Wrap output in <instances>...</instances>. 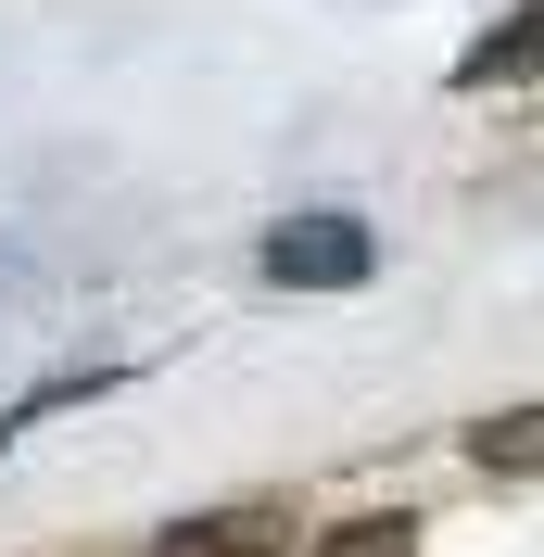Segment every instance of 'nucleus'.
Returning a JSON list of instances; mask_svg holds the SVG:
<instances>
[{"mask_svg": "<svg viewBox=\"0 0 544 557\" xmlns=\"http://www.w3.org/2000/svg\"><path fill=\"white\" fill-rule=\"evenodd\" d=\"M368 267H380L368 215H279L267 228V278L279 292H355Z\"/></svg>", "mask_w": 544, "mask_h": 557, "instance_id": "1", "label": "nucleus"}, {"mask_svg": "<svg viewBox=\"0 0 544 557\" xmlns=\"http://www.w3.org/2000/svg\"><path fill=\"white\" fill-rule=\"evenodd\" d=\"M152 557H292V507H279V494H240V507H203V520L152 532Z\"/></svg>", "mask_w": 544, "mask_h": 557, "instance_id": "2", "label": "nucleus"}, {"mask_svg": "<svg viewBox=\"0 0 544 557\" xmlns=\"http://www.w3.org/2000/svg\"><path fill=\"white\" fill-rule=\"evenodd\" d=\"M305 557H418V520H406V507H368V520H342V532H317Z\"/></svg>", "mask_w": 544, "mask_h": 557, "instance_id": "3", "label": "nucleus"}, {"mask_svg": "<svg viewBox=\"0 0 544 557\" xmlns=\"http://www.w3.org/2000/svg\"><path fill=\"white\" fill-rule=\"evenodd\" d=\"M532 444H544L532 406H507V418H481V431H469V456H481V469H507V482H532Z\"/></svg>", "mask_w": 544, "mask_h": 557, "instance_id": "4", "label": "nucleus"}, {"mask_svg": "<svg viewBox=\"0 0 544 557\" xmlns=\"http://www.w3.org/2000/svg\"><path fill=\"white\" fill-rule=\"evenodd\" d=\"M519 64H532V13H507V26L481 38L469 64H456V89H507V76H519Z\"/></svg>", "mask_w": 544, "mask_h": 557, "instance_id": "5", "label": "nucleus"}]
</instances>
